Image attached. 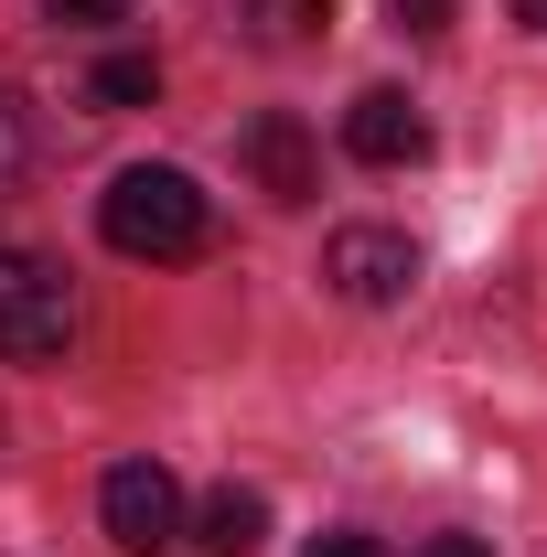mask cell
I'll use <instances>...</instances> for the list:
<instances>
[{"label": "cell", "instance_id": "cell-1", "mask_svg": "<svg viewBox=\"0 0 547 557\" xmlns=\"http://www.w3.org/2000/svg\"><path fill=\"white\" fill-rule=\"evenodd\" d=\"M97 236H108L119 258L172 269V258H205L215 205L194 194V172H172V161H130V172H108V194H97Z\"/></svg>", "mask_w": 547, "mask_h": 557}, {"label": "cell", "instance_id": "cell-2", "mask_svg": "<svg viewBox=\"0 0 547 557\" xmlns=\"http://www.w3.org/2000/svg\"><path fill=\"white\" fill-rule=\"evenodd\" d=\"M75 344V289L54 258H33V247H0V354L11 364H54Z\"/></svg>", "mask_w": 547, "mask_h": 557}, {"label": "cell", "instance_id": "cell-3", "mask_svg": "<svg viewBox=\"0 0 547 557\" xmlns=\"http://www.w3.org/2000/svg\"><path fill=\"white\" fill-rule=\"evenodd\" d=\"M323 278H333L354 311H387V300H409V289H418V247L398 236V225H333Z\"/></svg>", "mask_w": 547, "mask_h": 557}, {"label": "cell", "instance_id": "cell-4", "mask_svg": "<svg viewBox=\"0 0 547 557\" xmlns=\"http://www.w3.org/2000/svg\"><path fill=\"white\" fill-rule=\"evenodd\" d=\"M97 525H108L130 557H161L172 536H183V483H172L161 461H119V472L97 483Z\"/></svg>", "mask_w": 547, "mask_h": 557}, {"label": "cell", "instance_id": "cell-5", "mask_svg": "<svg viewBox=\"0 0 547 557\" xmlns=\"http://www.w3.org/2000/svg\"><path fill=\"white\" fill-rule=\"evenodd\" d=\"M236 161L258 172V194H269V205H312V194H323V150H312V129H301L290 108H258L247 139H236Z\"/></svg>", "mask_w": 547, "mask_h": 557}, {"label": "cell", "instance_id": "cell-6", "mask_svg": "<svg viewBox=\"0 0 547 557\" xmlns=\"http://www.w3.org/2000/svg\"><path fill=\"white\" fill-rule=\"evenodd\" d=\"M343 150L376 161V172H409V161H429V119H418L398 86H365V97L343 108Z\"/></svg>", "mask_w": 547, "mask_h": 557}, {"label": "cell", "instance_id": "cell-7", "mask_svg": "<svg viewBox=\"0 0 547 557\" xmlns=\"http://www.w3.org/2000/svg\"><path fill=\"white\" fill-rule=\"evenodd\" d=\"M194 547L205 557H258L269 547V493L258 483H215L205 515H194Z\"/></svg>", "mask_w": 547, "mask_h": 557}, {"label": "cell", "instance_id": "cell-8", "mask_svg": "<svg viewBox=\"0 0 547 557\" xmlns=\"http://www.w3.org/2000/svg\"><path fill=\"white\" fill-rule=\"evenodd\" d=\"M86 97H97V108H150V97H161V65H150V54H97Z\"/></svg>", "mask_w": 547, "mask_h": 557}, {"label": "cell", "instance_id": "cell-9", "mask_svg": "<svg viewBox=\"0 0 547 557\" xmlns=\"http://www.w3.org/2000/svg\"><path fill=\"white\" fill-rule=\"evenodd\" d=\"M139 0H44V22H65V33H119Z\"/></svg>", "mask_w": 547, "mask_h": 557}, {"label": "cell", "instance_id": "cell-10", "mask_svg": "<svg viewBox=\"0 0 547 557\" xmlns=\"http://www.w3.org/2000/svg\"><path fill=\"white\" fill-rule=\"evenodd\" d=\"M22 161H33V129H22V108H11V97H0V194H11V183H22Z\"/></svg>", "mask_w": 547, "mask_h": 557}, {"label": "cell", "instance_id": "cell-11", "mask_svg": "<svg viewBox=\"0 0 547 557\" xmlns=\"http://www.w3.org/2000/svg\"><path fill=\"white\" fill-rule=\"evenodd\" d=\"M387 11H398V33H418V44L451 33V0H387Z\"/></svg>", "mask_w": 547, "mask_h": 557}, {"label": "cell", "instance_id": "cell-12", "mask_svg": "<svg viewBox=\"0 0 547 557\" xmlns=\"http://www.w3.org/2000/svg\"><path fill=\"white\" fill-rule=\"evenodd\" d=\"M312 557H387V547H376V536H323Z\"/></svg>", "mask_w": 547, "mask_h": 557}, {"label": "cell", "instance_id": "cell-13", "mask_svg": "<svg viewBox=\"0 0 547 557\" xmlns=\"http://www.w3.org/2000/svg\"><path fill=\"white\" fill-rule=\"evenodd\" d=\"M418 557H494V547H483V536H429Z\"/></svg>", "mask_w": 547, "mask_h": 557}, {"label": "cell", "instance_id": "cell-14", "mask_svg": "<svg viewBox=\"0 0 547 557\" xmlns=\"http://www.w3.org/2000/svg\"><path fill=\"white\" fill-rule=\"evenodd\" d=\"M515 22H526V33H547V0H515Z\"/></svg>", "mask_w": 547, "mask_h": 557}]
</instances>
